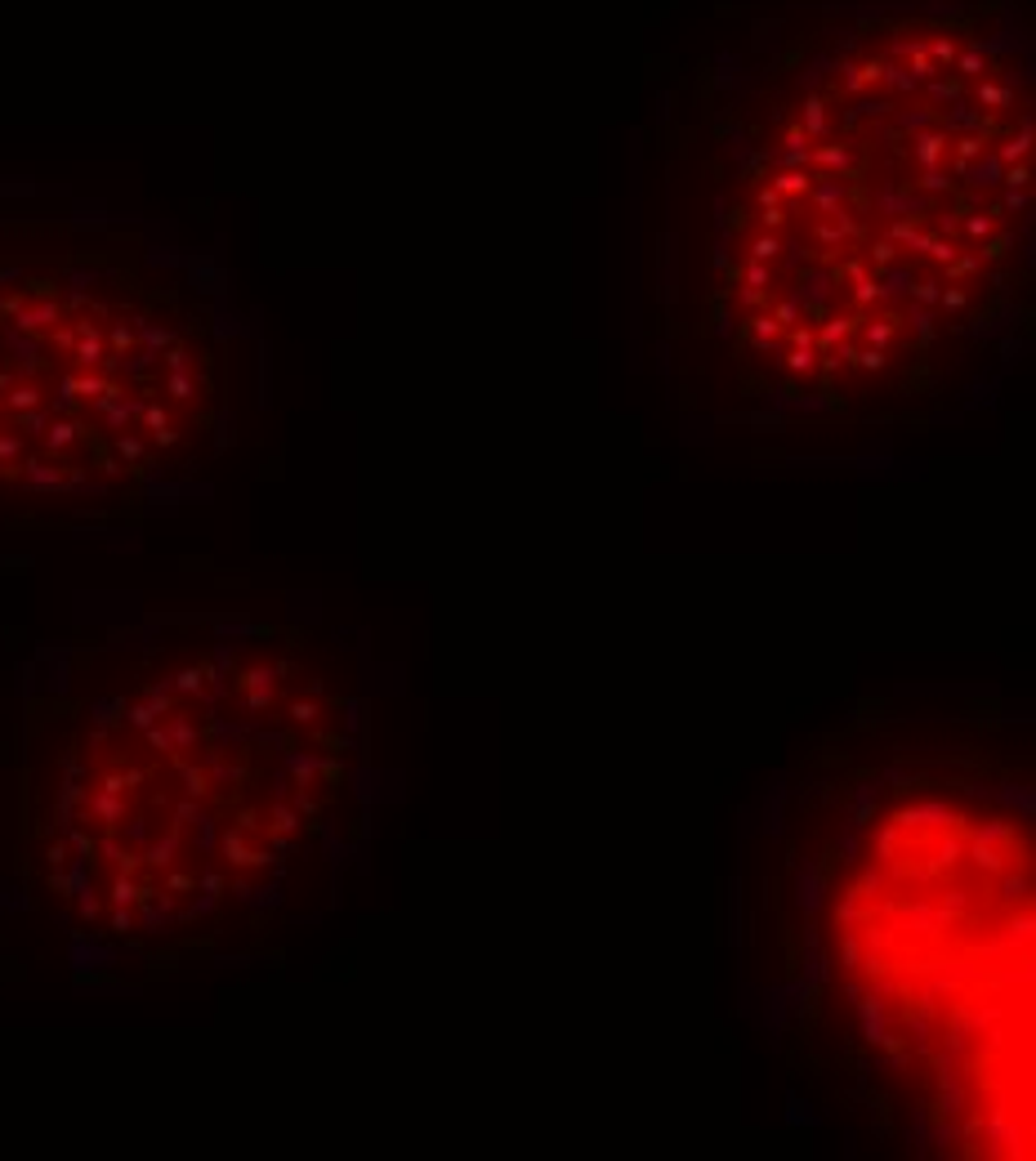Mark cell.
Segmentation results:
<instances>
[{"mask_svg":"<svg viewBox=\"0 0 1036 1161\" xmlns=\"http://www.w3.org/2000/svg\"><path fill=\"white\" fill-rule=\"evenodd\" d=\"M1014 45L978 10L881 14L768 94L724 206L715 304L773 394L939 380L1006 309L1032 202Z\"/></svg>","mask_w":1036,"mask_h":1161,"instance_id":"obj_1","label":"cell"}]
</instances>
